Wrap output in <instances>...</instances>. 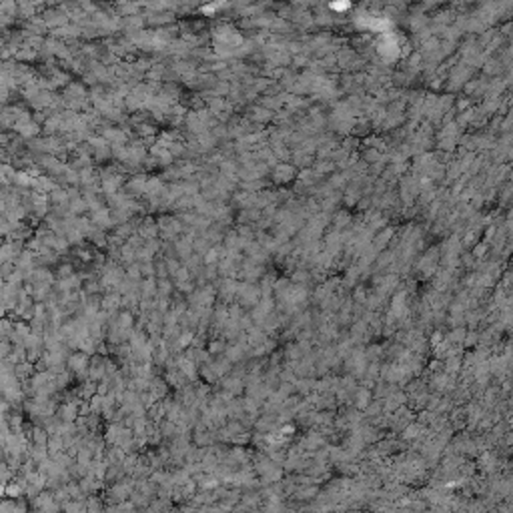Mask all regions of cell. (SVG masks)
Masks as SVG:
<instances>
[{"label":"cell","instance_id":"6da1fadb","mask_svg":"<svg viewBox=\"0 0 513 513\" xmlns=\"http://www.w3.org/2000/svg\"><path fill=\"white\" fill-rule=\"evenodd\" d=\"M90 361H92V359H90V355H88V353H84V351L76 349V353L68 355V359H66V365H68L70 373H74L78 379H84V377H88Z\"/></svg>","mask_w":513,"mask_h":513},{"label":"cell","instance_id":"7a4b0ae2","mask_svg":"<svg viewBox=\"0 0 513 513\" xmlns=\"http://www.w3.org/2000/svg\"><path fill=\"white\" fill-rule=\"evenodd\" d=\"M261 285L256 283H250V281H242L238 285V293H236V299L240 305H246V307H254L261 299Z\"/></svg>","mask_w":513,"mask_h":513},{"label":"cell","instance_id":"3957f363","mask_svg":"<svg viewBox=\"0 0 513 513\" xmlns=\"http://www.w3.org/2000/svg\"><path fill=\"white\" fill-rule=\"evenodd\" d=\"M238 277H240L242 281L256 283V281L263 277V267H261V263H254V261H250V259L242 261V263L238 265Z\"/></svg>","mask_w":513,"mask_h":513},{"label":"cell","instance_id":"277c9868","mask_svg":"<svg viewBox=\"0 0 513 513\" xmlns=\"http://www.w3.org/2000/svg\"><path fill=\"white\" fill-rule=\"evenodd\" d=\"M238 281L232 279V277H224L220 283H218V289H216V295L220 301L224 303H230L232 299H236V293H238Z\"/></svg>","mask_w":513,"mask_h":513},{"label":"cell","instance_id":"5b68a950","mask_svg":"<svg viewBox=\"0 0 513 513\" xmlns=\"http://www.w3.org/2000/svg\"><path fill=\"white\" fill-rule=\"evenodd\" d=\"M246 351H250V345L246 343V341H236V343H232V345H228L226 347V351H224V355L232 361V363H238V361H242L244 359V355H246Z\"/></svg>","mask_w":513,"mask_h":513},{"label":"cell","instance_id":"8992f818","mask_svg":"<svg viewBox=\"0 0 513 513\" xmlns=\"http://www.w3.org/2000/svg\"><path fill=\"white\" fill-rule=\"evenodd\" d=\"M148 391H152L156 399H164L166 393H168V381H166V379H160V377H152Z\"/></svg>","mask_w":513,"mask_h":513},{"label":"cell","instance_id":"52a82bcc","mask_svg":"<svg viewBox=\"0 0 513 513\" xmlns=\"http://www.w3.org/2000/svg\"><path fill=\"white\" fill-rule=\"evenodd\" d=\"M160 230L166 238H170L180 230V222L174 220V218H164V220H160Z\"/></svg>","mask_w":513,"mask_h":513},{"label":"cell","instance_id":"ba28073f","mask_svg":"<svg viewBox=\"0 0 513 513\" xmlns=\"http://www.w3.org/2000/svg\"><path fill=\"white\" fill-rule=\"evenodd\" d=\"M174 281L172 279H168V277H164V279H158V295L156 297H166V299H170V295H172V291H174Z\"/></svg>","mask_w":513,"mask_h":513},{"label":"cell","instance_id":"9c48e42d","mask_svg":"<svg viewBox=\"0 0 513 513\" xmlns=\"http://www.w3.org/2000/svg\"><path fill=\"white\" fill-rule=\"evenodd\" d=\"M156 232H158L156 224H152L150 220L142 222V226H140V234L144 236V240H148V238H154V236H156Z\"/></svg>","mask_w":513,"mask_h":513},{"label":"cell","instance_id":"30bf717a","mask_svg":"<svg viewBox=\"0 0 513 513\" xmlns=\"http://www.w3.org/2000/svg\"><path fill=\"white\" fill-rule=\"evenodd\" d=\"M208 351H210V355H220V353H224V351H226L224 337H218V339L210 341V343H208Z\"/></svg>","mask_w":513,"mask_h":513},{"label":"cell","instance_id":"8fae6325","mask_svg":"<svg viewBox=\"0 0 513 513\" xmlns=\"http://www.w3.org/2000/svg\"><path fill=\"white\" fill-rule=\"evenodd\" d=\"M54 381H56V387H58V391H62V389H66L68 387V383H70V373L64 369V371H60V373H54Z\"/></svg>","mask_w":513,"mask_h":513},{"label":"cell","instance_id":"7c38bea8","mask_svg":"<svg viewBox=\"0 0 513 513\" xmlns=\"http://www.w3.org/2000/svg\"><path fill=\"white\" fill-rule=\"evenodd\" d=\"M74 275V269H72V265H60L58 269H56V279H68V277H72Z\"/></svg>","mask_w":513,"mask_h":513}]
</instances>
